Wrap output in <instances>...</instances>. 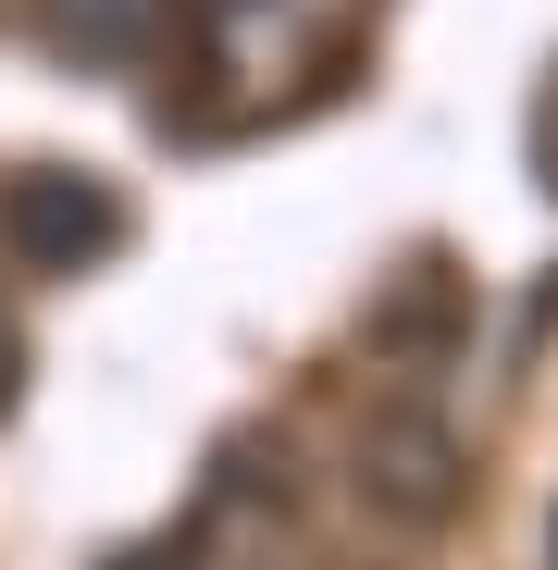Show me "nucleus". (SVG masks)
I'll return each instance as SVG.
<instances>
[{
  "label": "nucleus",
  "mask_w": 558,
  "mask_h": 570,
  "mask_svg": "<svg viewBox=\"0 0 558 570\" xmlns=\"http://www.w3.org/2000/svg\"><path fill=\"white\" fill-rule=\"evenodd\" d=\"M125 236H137V212H125L112 174H87V161H13L0 174V248L26 273H100Z\"/></svg>",
  "instance_id": "nucleus-1"
},
{
  "label": "nucleus",
  "mask_w": 558,
  "mask_h": 570,
  "mask_svg": "<svg viewBox=\"0 0 558 570\" xmlns=\"http://www.w3.org/2000/svg\"><path fill=\"white\" fill-rule=\"evenodd\" d=\"M347 484H360V509H385V521L434 533V521H459V497H472V446L447 434V410H410V397H398V410L360 422Z\"/></svg>",
  "instance_id": "nucleus-2"
},
{
  "label": "nucleus",
  "mask_w": 558,
  "mask_h": 570,
  "mask_svg": "<svg viewBox=\"0 0 558 570\" xmlns=\"http://www.w3.org/2000/svg\"><path fill=\"white\" fill-rule=\"evenodd\" d=\"M174 13H186V38H199L212 75H273V62L298 50L311 0H174Z\"/></svg>",
  "instance_id": "nucleus-3"
},
{
  "label": "nucleus",
  "mask_w": 558,
  "mask_h": 570,
  "mask_svg": "<svg viewBox=\"0 0 558 570\" xmlns=\"http://www.w3.org/2000/svg\"><path fill=\"white\" fill-rule=\"evenodd\" d=\"M38 38L62 62H87V75H125L161 38V0H38Z\"/></svg>",
  "instance_id": "nucleus-4"
},
{
  "label": "nucleus",
  "mask_w": 558,
  "mask_h": 570,
  "mask_svg": "<svg viewBox=\"0 0 558 570\" xmlns=\"http://www.w3.org/2000/svg\"><path fill=\"white\" fill-rule=\"evenodd\" d=\"M447 335H459V273L422 248V261L385 285V298H372V347H385V360H434Z\"/></svg>",
  "instance_id": "nucleus-5"
},
{
  "label": "nucleus",
  "mask_w": 558,
  "mask_h": 570,
  "mask_svg": "<svg viewBox=\"0 0 558 570\" xmlns=\"http://www.w3.org/2000/svg\"><path fill=\"white\" fill-rule=\"evenodd\" d=\"M100 570H212L199 546H186V533H137V546H112Z\"/></svg>",
  "instance_id": "nucleus-6"
},
{
  "label": "nucleus",
  "mask_w": 558,
  "mask_h": 570,
  "mask_svg": "<svg viewBox=\"0 0 558 570\" xmlns=\"http://www.w3.org/2000/svg\"><path fill=\"white\" fill-rule=\"evenodd\" d=\"M13 397H26V323L0 311V422H13Z\"/></svg>",
  "instance_id": "nucleus-7"
},
{
  "label": "nucleus",
  "mask_w": 558,
  "mask_h": 570,
  "mask_svg": "<svg viewBox=\"0 0 558 570\" xmlns=\"http://www.w3.org/2000/svg\"><path fill=\"white\" fill-rule=\"evenodd\" d=\"M546 570H558V509H546Z\"/></svg>",
  "instance_id": "nucleus-8"
}]
</instances>
